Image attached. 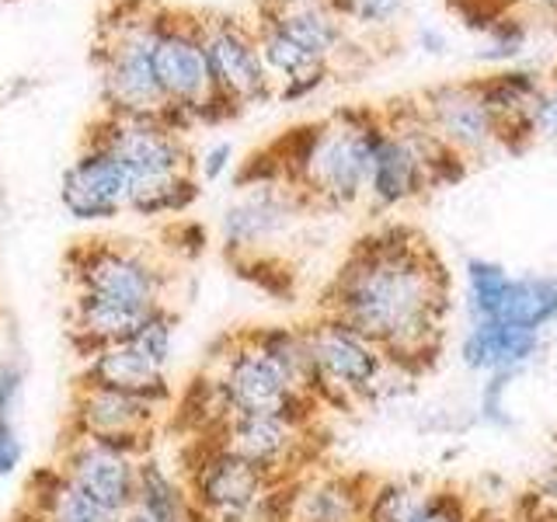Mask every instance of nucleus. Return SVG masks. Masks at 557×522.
<instances>
[{"label":"nucleus","mask_w":557,"mask_h":522,"mask_svg":"<svg viewBox=\"0 0 557 522\" xmlns=\"http://www.w3.org/2000/svg\"><path fill=\"white\" fill-rule=\"evenodd\" d=\"M321 310L376 341L414 380L443 352L453 283L440 251L408 223L362 234L321 296Z\"/></svg>","instance_id":"nucleus-1"},{"label":"nucleus","mask_w":557,"mask_h":522,"mask_svg":"<svg viewBox=\"0 0 557 522\" xmlns=\"http://www.w3.org/2000/svg\"><path fill=\"white\" fill-rule=\"evenodd\" d=\"M383 133L380 104H345L304 126H293L265 153L300 191L310 213H348L362 206L373 150Z\"/></svg>","instance_id":"nucleus-2"},{"label":"nucleus","mask_w":557,"mask_h":522,"mask_svg":"<svg viewBox=\"0 0 557 522\" xmlns=\"http://www.w3.org/2000/svg\"><path fill=\"white\" fill-rule=\"evenodd\" d=\"M383 133L373 150L370 185H366V209L370 213H397L435 188L457 185L467 164L440 144L411 95L380 104Z\"/></svg>","instance_id":"nucleus-3"},{"label":"nucleus","mask_w":557,"mask_h":522,"mask_svg":"<svg viewBox=\"0 0 557 522\" xmlns=\"http://www.w3.org/2000/svg\"><path fill=\"white\" fill-rule=\"evenodd\" d=\"M161 0H104L95 17L91 66L104 112L161 115L164 101L153 80V42Z\"/></svg>","instance_id":"nucleus-4"},{"label":"nucleus","mask_w":557,"mask_h":522,"mask_svg":"<svg viewBox=\"0 0 557 522\" xmlns=\"http://www.w3.org/2000/svg\"><path fill=\"white\" fill-rule=\"evenodd\" d=\"M300 327L313 365V400L321 411H352L411 390L414 376L394 365L387 352L352 324L321 310Z\"/></svg>","instance_id":"nucleus-5"},{"label":"nucleus","mask_w":557,"mask_h":522,"mask_svg":"<svg viewBox=\"0 0 557 522\" xmlns=\"http://www.w3.org/2000/svg\"><path fill=\"white\" fill-rule=\"evenodd\" d=\"M153 80L164 101V119L182 133L226 122L206 70V52L196 28V8L161 0V11H157V42H153Z\"/></svg>","instance_id":"nucleus-6"},{"label":"nucleus","mask_w":557,"mask_h":522,"mask_svg":"<svg viewBox=\"0 0 557 522\" xmlns=\"http://www.w3.org/2000/svg\"><path fill=\"white\" fill-rule=\"evenodd\" d=\"M220 408L226 418L234 414H283L296 422H318L321 405L313 397L300 394L293 380L278 370V362L269 359L261 348L244 335L226 338L216 356H209L206 373Z\"/></svg>","instance_id":"nucleus-7"},{"label":"nucleus","mask_w":557,"mask_h":522,"mask_svg":"<svg viewBox=\"0 0 557 522\" xmlns=\"http://www.w3.org/2000/svg\"><path fill=\"white\" fill-rule=\"evenodd\" d=\"M66 278L74 293H95L144 313L168 307L171 272L136 240L95 237L77 244L66 254Z\"/></svg>","instance_id":"nucleus-8"},{"label":"nucleus","mask_w":557,"mask_h":522,"mask_svg":"<svg viewBox=\"0 0 557 522\" xmlns=\"http://www.w3.org/2000/svg\"><path fill=\"white\" fill-rule=\"evenodd\" d=\"M310 213L272 157L261 150L248 157L237 174V191L220 216V240L226 254H261L272 240L283 237L289 226Z\"/></svg>","instance_id":"nucleus-9"},{"label":"nucleus","mask_w":557,"mask_h":522,"mask_svg":"<svg viewBox=\"0 0 557 522\" xmlns=\"http://www.w3.org/2000/svg\"><path fill=\"white\" fill-rule=\"evenodd\" d=\"M196 28L202 39L209 80H213L226 122L255 109V104L275 101V80L258 52L248 14L196 8Z\"/></svg>","instance_id":"nucleus-10"},{"label":"nucleus","mask_w":557,"mask_h":522,"mask_svg":"<svg viewBox=\"0 0 557 522\" xmlns=\"http://www.w3.org/2000/svg\"><path fill=\"white\" fill-rule=\"evenodd\" d=\"M84 133L95 136L115 157L129 178V191L196 174V150L188 147L185 133L161 115H122L98 109Z\"/></svg>","instance_id":"nucleus-11"},{"label":"nucleus","mask_w":557,"mask_h":522,"mask_svg":"<svg viewBox=\"0 0 557 522\" xmlns=\"http://www.w3.org/2000/svg\"><path fill=\"white\" fill-rule=\"evenodd\" d=\"M411 101L429 122V129L440 136V144L457 153L467 167L474 161H487L492 153H505L502 122L487 104L478 77L422 87L411 95Z\"/></svg>","instance_id":"nucleus-12"},{"label":"nucleus","mask_w":557,"mask_h":522,"mask_svg":"<svg viewBox=\"0 0 557 522\" xmlns=\"http://www.w3.org/2000/svg\"><path fill=\"white\" fill-rule=\"evenodd\" d=\"M206 439L237 452L272 481H289L318 460L313 425L283 414H234Z\"/></svg>","instance_id":"nucleus-13"},{"label":"nucleus","mask_w":557,"mask_h":522,"mask_svg":"<svg viewBox=\"0 0 557 522\" xmlns=\"http://www.w3.org/2000/svg\"><path fill=\"white\" fill-rule=\"evenodd\" d=\"M161 411L164 408L150 405V400L77 380L66 414V435L70 439H87V443L133 452V457H147Z\"/></svg>","instance_id":"nucleus-14"},{"label":"nucleus","mask_w":557,"mask_h":522,"mask_svg":"<svg viewBox=\"0 0 557 522\" xmlns=\"http://www.w3.org/2000/svg\"><path fill=\"white\" fill-rule=\"evenodd\" d=\"M366 487V474L307 467L304 474L272 487L275 522H362Z\"/></svg>","instance_id":"nucleus-15"},{"label":"nucleus","mask_w":557,"mask_h":522,"mask_svg":"<svg viewBox=\"0 0 557 522\" xmlns=\"http://www.w3.org/2000/svg\"><path fill=\"white\" fill-rule=\"evenodd\" d=\"M129 178L95 136H81L74 161L63 167L60 206L77 223H109L126 213Z\"/></svg>","instance_id":"nucleus-16"},{"label":"nucleus","mask_w":557,"mask_h":522,"mask_svg":"<svg viewBox=\"0 0 557 522\" xmlns=\"http://www.w3.org/2000/svg\"><path fill=\"white\" fill-rule=\"evenodd\" d=\"M60 470V477L70 481L81 495H87L95 505H101L104 512H126L136 495V467L139 457L122 452L101 443L87 439H63L60 457L52 463Z\"/></svg>","instance_id":"nucleus-17"},{"label":"nucleus","mask_w":557,"mask_h":522,"mask_svg":"<svg viewBox=\"0 0 557 522\" xmlns=\"http://www.w3.org/2000/svg\"><path fill=\"white\" fill-rule=\"evenodd\" d=\"M251 11L265 14L278 32H286L310 57L324 60L335 74L362 52V42L324 0H251Z\"/></svg>","instance_id":"nucleus-18"},{"label":"nucleus","mask_w":557,"mask_h":522,"mask_svg":"<svg viewBox=\"0 0 557 522\" xmlns=\"http://www.w3.org/2000/svg\"><path fill=\"white\" fill-rule=\"evenodd\" d=\"M544 348H547V335H540V331H527L502 321H467L460 335V362L463 370L478 376H492V373L522 376L544 356Z\"/></svg>","instance_id":"nucleus-19"},{"label":"nucleus","mask_w":557,"mask_h":522,"mask_svg":"<svg viewBox=\"0 0 557 522\" xmlns=\"http://www.w3.org/2000/svg\"><path fill=\"white\" fill-rule=\"evenodd\" d=\"M84 383H95V387H109L119 394H129L139 400H150L157 408L171 405V380L168 370H157V365L139 352L133 341H119L109 348H98V352L84 356L81 376Z\"/></svg>","instance_id":"nucleus-20"},{"label":"nucleus","mask_w":557,"mask_h":522,"mask_svg":"<svg viewBox=\"0 0 557 522\" xmlns=\"http://www.w3.org/2000/svg\"><path fill=\"white\" fill-rule=\"evenodd\" d=\"M144 321H147L144 310L122 307V303L104 300V296H95V293H70V318H66L70 327L66 331H70V341H74V348L81 352V359L98 352V348L129 341Z\"/></svg>","instance_id":"nucleus-21"},{"label":"nucleus","mask_w":557,"mask_h":522,"mask_svg":"<svg viewBox=\"0 0 557 522\" xmlns=\"http://www.w3.org/2000/svg\"><path fill=\"white\" fill-rule=\"evenodd\" d=\"M14 522H115V515L63 481L57 467H49L28 481L25 509Z\"/></svg>","instance_id":"nucleus-22"},{"label":"nucleus","mask_w":557,"mask_h":522,"mask_svg":"<svg viewBox=\"0 0 557 522\" xmlns=\"http://www.w3.org/2000/svg\"><path fill=\"white\" fill-rule=\"evenodd\" d=\"M133 509H139L150 522H191L196 519L185 481L174 477L161 460L150 457V452L139 457V467H136Z\"/></svg>","instance_id":"nucleus-23"},{"label":"nucleus","mask_w":557,"mask_h":522,"mask_svg":"<svg viewBox=\"0 0 557 522\" xmlns=\"http://www.w3.org/2000/svg\"><path fill=\"white\" fill-rule=\"evenodd\" d=\"M498 321L547 335L557 324V272L512 275V286L509 296H505Z\"/></svg>","instance_id":"nucleus-24"},{"label":"nucleus","mask_w":557,"mask_h":522,"mask_svg":"<svg viewBox=\"0 0 557 522\" xmlns=\"http://www.w3.org/2000/svg\"><path fill=\"white\" fill-rule=\"evenodd\" d=\"M432 487L418 477H370L362 522H418Z\"/></svg>","instance_id":"nucleus-25"},{"label":"nucleus","mask_w":557,"mask_h":522,"mask_svg":"<svg viewBox=\"0 0 557 522\" xmlns=\"http://www.w3.org/2000/svg\"><path fill=\"white\" fill-rule=\"evenodd\" d=\"M248 338L265 352L269 359L278 362L293 387L313 397V365H310V348L304 338V327L300 324H269V327H251Z\"/></svg>","instance_id":"nucleus-26"},{"label":"nucleus","mask_w":557,"mask_h":522,"mask_svg":"<svg viewBox=\"0 0 557 522\" xmlns=\"http://www.w3.org/2000/svg\"><path fill=\"white\" fill-rule=\"evenodd\" d=\"M512 286V272L495 258L463 261V307L470 321H498L505 296Z\"/></svg>","instance_id":"nucleus-27"},{"label":"nucleus","mask_w":557,"mask_h":522,"mask_svg":"<svg viewBox=\"0 0 557 522\" xmlns=\"http://www.w3.org/2000/svg\"><path fill=\"white\" fill-rule=\"evenodd\" d=\"M356 39H387L405 22L408 0H324Z\"/></svg>","instance_id":"nucleus-28"},{"label":"nucleus","mask_w":557,"mask_h":522,"mask_svg":"<svg viewBox=\"0 0 557 522\" xmlns=\"http://www.w3.org/2000/svg\"><path fill=\"white\" fill-rule=\"evenodd\" d=\"M481 35H484V46L474 52V57L492 66H509L522 57V49L530 42V22L522 17V11H509V14L495 17Z\"/></svg>","instance_id":"nucleus-29"},{"label":"nucleus","mask_w":557,"mask_h":522,"mask_svg":"<svg viewBox=\"0 0 557 522\" xmlns=\"http://www.w3.org/2000/svg\"><path fill=\"white\" fill-rule=\"evenodd\" d=\"M174 327H178V313L171 307H157L153 313H147V321L136 327V335L129 341L157 365V370H168L174 356Z\"/></svg>","instance_id":"nucleus-30"},{"label":"nucleus","mask_w":557,"mask_h":522,"mask_svg":"<svg viewBox=\"0 0 557 522\" xmlns=\"http://www.w3.org/2000/svg\"><path fill=\"white\" fill-rule=\"evenodd\" d=\"M519 376L512 373H492L484 376L481 390H478V408H474V418L487 428H512V411H509V390Z\"/></svg>","instance_id":"nucleus-31"},{"label":"nucleus","mask_w":557,"mask_h":522,"mask_svg":"<svg viewBox=\"0 0 557 522\" xmlns=\"http://www.w3.org/2000/svg\"><path fill=\"white\" fill-rule=\"evenodd\" d=\"M527 136H530V144L557 147V70H550L544 77V87H540V95L530 104Z\"/></svg>","instance_id":"nucleus-32"},{"label":"nucleus","mask_w":557,"mask_h":522,"mask_svg":"<svg viewBox=\"0 0 557 522\" xmlns=\"http://www.w3.org/2000/svg\"><path fill=\"white\" fill-rule=\"evenodd\" d=\"M418 522H474V505L457 487H432Z\"/></svg>","instance_id":"nucleus-33"},{"label":"nucleus","mask_w":557,"mask_h":522,"mask_svg":"<svg viewBox=\"0 0 557 522\" xmlns=\"http://www.w3.org/2000/svg\"><path fill=\"white\" fill-rule=\"evenodd\" d=\"M25 362L8 356L0 362V422H17V414L25 408Z\"/></svg>","instance_id":"nucleus-34"},{"label":"nucleus","mask_w":557,"mask_h":522,"mask_svg":"<svg viewBox=\"0 0 557 522\" xmlns=\"http://www.w3.org/2000/svg\"><path fill=\"white\" fill-rule=\"evenodd\" d=\"M234 164V144L231 139H216L213 147H206L196 157V178L199 182H220Z\"/></svg>","instance_id":"nucleus-35"},{"label":"nucleus","mask_w":557,"mask_h":522,"mask_svg":"<svg viewBox=\"0 0 557 522\" xmlns=\"http://www.w3.org/2000/svg\"><path fill=\"white\" fill-rule=\"evenodd\" d=\"M25 460V439L17 422H0V481L14 477Z\"/></svg>","instance_id":"nucleus-36"},{"label":"nucleus","mask_w":557,"mask_h":522,"mask_svg":"<svg viewBox=\"0 0 557 522\" xmlns=\"http://www.w3.org/2000/svg\"><path fill=\"white\" fill-rule=\"evenodd\" d=\"M449 35L443 28H435V25H422L418 28V49L429 52V57H446L449 52Z\"/></svg>","instance_id":"nucleus-37"},{"label":"nucleus","mask_w":557,"mask_h":522,"mask_svg":"<svg viewBox=\"0 0 557 522\" xmlns=\"http://www.w3.org/2000/svg\"><path fill=\"white\" fill-rule=\"evenodd\" d=\"M533 8L544 11L550 22H554V28H557V0H533Z\"/></svg>","instance_id":"nucleus-38"},{"label":"nucleus","mask_w":557,"mask_h":522,"mask_svg":"<svg viewBox=\"0 0 557 522\" xmlns=\"http://www.w3.org/2000/svg\"><path fill=\"white\" fill-rule=\"evenodd\" d=\"M115 522H150V519H147L144 512H139V509H133V505H129L126 512H119V515H115Z\"/></svg>","instance_id":"nucleus-39"}]
</instances>
